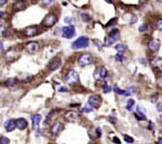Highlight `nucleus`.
Masks as SVG:
<instances>
[{
  "instance_id": "29",
  "label": "nucleus",
  "mask_w": 162,
  "mask_h": 144,
  "mask_svg": "<svg viewBox=\"0 0 162 144\" xmlns=\"http://www.w3.org/2000/svg\"><path fill=\"white\" fill-rule=\"evenodd\" d=\"M123 138H124V140H125L127 143H133V142H134V138H133L132 136H129V135H123Z\"/></svg>"
},
{
  "instance_id": "16",
  "label": "nucleus",
  "mask_w": 162,
  "mask_h": 144,
  "mask_svg": "<svg viewBox=\"0 0 162 144\" xmlns=\"http://www.w3.org/2000/svg\"><path fill=\"white\" fill-rule=\"evenodd\" d=\"M61 63H62V61H61L60 58H59V57H55L52 61H50L49 65H48V68H49L50 70H52V71L57 70V69L61 66Z\"/></svg>"
},
{
  "instance_id": "22",
  "label": "nucleus",
  "mask_w": 162,
  "mask_h": 144,
  "mask_svg": "<svg viewBox=\"0 0 162 144\" xmlns=\"http://www.w3.org/2000/svg\"><path fill=\"white\" fill-rule=\"evenodd\" d=\"M135 116H136V118H137L139 121H145V119H147V117H145V113H142V112H139V111L136 112Z\"/></svg>"
},
{
  "instance_id": "23",
  "label": "nucleus",
  "mask_w": 162,
  "mask_h": 144,
  "mask_svg": "<svg viewBox=\"0 0 162 144\" xmlns=\"http://www.w3.org/2000/svg\"><path fill=\"white\" fill-rule=\"evenodd\" d=\"M135 106V100L134 99H129L128 102H127V105H126V108L128 111H132L133 108Z\"/></svg>"
},
{
  "instance_id": "34",
  "label": "nucleus",
  "mask_w": 162,
  "mask_h": 144,
  "mask_svg": "<svg viewBox=\"0 0 162 144\" xmlns=\"http://www.w3.org/2000/svg\"><path fill=\"white\" fill-rule=\"evenodd\" d=\"M147 28H148V26H147V24H142V25H141V26H140V28H139V30L141 31V32H143V31H145V29H147Z\"/></svg>"
},
{
  "instance_id": "6",
  "label": "nucleus",
  "mask_w": 162,
  "mask_h": 144,
  "mask_svg": "<svg viewBox=\"0 0 162 144\" xmlns=\"http://www.w3.org/2000/svg\"><path fill=\"white\" fill-rule=\"evenodd\" d=\"M57 20H58L57 16L54 13H50L44 18V20H43V22H42V24L46 26V28H52V26L57 23Z\"/></svg>"
},
{
  "instance_id": "5",
  "label": "nucleus",
  "mask_w": 162,
  "mask_h": 144,
  "mask_svg": "<svg viewBox=\"0 0 162 144\" xmlns=\"http://www.w3.org/2000/svg\"><path fill=\"white\" fill-rule=\"evenodd\" d=\"M92 62H93V56L88 54V53L87 54H82L78 57V65L82 67L91 65Z\"/></svg>"
},
{
  "instance_id": "12",
  "label": "nucleus",
  "mask_w": 162,
  "mask_h": 144,
  "mask_svg": "<svg viewBox=\"0 0 162 144\" xmlns=\"http://www.w3.org/2000/svg\"><path fill=\"white\" fill-rule=\"evenodd\" d=\"M64 129V125L61 122H56L51 127V133L53 136H58Z\"/></svg>"
},
{
  "instance_id": "25",
  "label": "nucleus",
  "mask_w": 162,
  "mask_h": 144,
  "mask_svg": "<svg viewBox=\"0 0 162 144\" xmlns=\"http://www.w3.org/2000/svg\"><path fill=\"white\" fill-rule=\"evenodd\" d=\"M113 90H114V92L120 95H125V90H121L119 89L117 86H114V88H113Z\"/></svg>"
},
{
  "instance_id": "19",
  "label": "nucleus",
  "mask_w": 162,
  "mask_h": 144,
  "mask_svg": "<svg viewBox=\"0 0 162 144\" xmlns=\"http://www.w3.org/2000/svg\"><path fill=\"white\" fill-rule=\"evenodd\" d=\"M152 68H161L162 67V57H153L152 61H150Z\"/></svg>"
},
{
  "instance_id": "28",
  "label": "nucleus",
  "mask_w": 162,
  "mask_h": 144,
  "mask_svg": "<svg viewBox=\"0 0 162 144\" xmlns=\"http://www.w3.org/2000/svg\"><path fill=\"white\" fill-rule=\"evenodd\" d=\"M9 143H10V140L8 137H6V136L0 137V144H9Z\"/></svg>"
},
{
  "instance_id": "33",
  "label": "nucleus",
  "mask_w": 162,
  "mask_h": 144,
  "mask_svg": "<svg viewBox=\"0 0 162 144\" xmlns=\"http://www.w3.org/2000/svg\"><path fill=\"white\" fill-rule=\"evenodd\" d=\"M116 22H117V19H116V18H115V19H112V20H110V23L106 24V26H111V25H113V24H115Z\"/></svg>"
},
{
  "instance_id": "39",
  "label": "nucleus",
  "mask_w": 162,
  "mask_h": 144,
  "mask_svg": "<svg viewBox=\"0 0 162 144\" xmlns=\"http://www.w3.org/2000/svg\"><path fill=\"white\" fill-rule=\"evenodd\" d=\"M59 92H68V89L64 88V87H62V88L59 89Z\"/></svg>"
},
{
  "instance_id": "10",
  "label": "nucleus",
  "mask_w": 162,
  "mask_h": 144,
  "mask_svg": "<svg viewBox=\"0 0 162 144\" xmlns=\"http://www.w3.org/2000/svg\"><path fill=\"white\" fill-rule=\"evenodd\" d=\"M38 26L37 25H31L24 29V35L26 37H33L38 34Z\"/></svg>"
},
{
  "instance_id": "30",
  "label": "nucleus",
  "mask_w": 162,
  "mask_h": 144,
  "mask_svg": "<svg viewBox=\"0 0 162 144\" xmlns=\"http://www.w3.org/2000/svg\"><path fill=\"white\" fill-rule=\"evenodd\" d=\"M81 111H82L83 113H90V112L93 111V108L90 107V106H85V107L81 109Z\"/></svg>"
},
{
  "instance_id": "1",
  "label": "nucleus",
  "mask_w": 162,
  "mask_h": 144,
  "mask_svg": "<svg viewBox=\"0 0 162 144\" xmlns=\"http://www.w3.org/2000/svg\"><path fill=\"white\" fill-rule=\"evenodd\" d=\"M119 39H120V32H119V30L116 29V28L112 29L110 32L109 33V35L106 36V38L105 40V46L106 47H110L112 44H114L115 42H117Z\"/></svg>"
},
{
  "instance_id": "14",
  "label": "nucleus",
  "mask_w": 162,
  "mask_h": 144,
  "mask_svg": "<svg viewBox=\"0 0 162 144\" xmlns=\"http://www.w3.org/2000/svg\"><path fill=\"white\" fill-rule=\"evenodd\" d=\"M42 119V116L40 114H35L31 117V120H32V127H33L34 131H39V124H40V121Z\"/></svg>"
},
{
  "instance_id": "13",
  "label": "nucleus",
  "mask_w": 162,
  "mask_h": 144,
  "mask_svg": "<svg viewBox=\"0 0 162 144\" xmlns=\"http://www.w3.org/2000/svg\"><path fill=\"white\" fill-rule=\"evenodd\" d=\"M64 118L69 123H76L79 119V115L75 111H68L64 115Z\"/></svg>"
},
{
  "instance_id": "8",
  "label": "nucleus",
  "mask_w": 162,
  "mask_h": 144,
  "mask_svg": "<svg viewBox=\"0 0 162 144\" xmlns=\"http://www.w3.org/2000/svg\"><path fill=\"white\" fill-rule=\"evenodd\" d=\"M75 35V28L73 25H68V26H64L62 28V36L64 38H72Z\"/></svg>"
},
{
  "instance_id": "24",
  "label": "nucleus",
  "mask_w": 162,
  "mask_h": 144,
  "mask_svg": "<svg viewBox=\"0 0 162 144\" xmlns=\"http://www.w3.org/2000/svg\"><path fill=\"white\" fill-rule=\"evenodd\" d=\"M17 84H18V82H17V80H16V79L11 78V79H8L6 81V85L8 87H15Z\"/></svg>"
},
{
  "instance_id": "31",
  "label": "nucleus",
  "mask_w": 162,
  "mask_h": 144,
  "mask_svg": "<svg viewBox=\"0 0 162 144\" xmlns=\"http://www.w3.org/2000/svg\"><path fill=\"white\" fill-rule=\"evenodd\" d=\"M115 58H116L118 61L122 62L124 61V56H123V54H121V53H118V54L115 56Z\"/></svg>"
},
{
  "instance_id": "36",
  "label": "nucleus",
  "mask_w": 162,
  "mask_h": 144,
  "mask_svg": "<svg viewBox=\"0 0 162 144\" xmlns=\"http://www.w3.org/2000/svg\"><path fill=\"white\" fill-rule=\"evenodd\" d=\"M156 110H157L158 112H161V111H162V104L158 103L157 106H156Z\"/></svg>"
},
{
  "instance_id": "27",
  "label": "nucleus",
  "mask_w": 162,
  "mask_h": 144,
  "mask_svg": "<svg viewBox=\"0 0 162 144\" xmlns=\"http://www.w3.org/2000/svg\"><path fill=\"white\" fill-rule=\"evenodd\" d=\"M111 87L110 86V85H107V84H105L104 85V87H102V90H104V93L107 94V93H110L111 92Z\"/></svg>"
},
{
  "instance_id": "40",
  "label": "nucleus",
  "mask_w": 162,
  "mask_h": 144,
  "mask_svg": "<svg viewBox=\"0 0 162 144\" xmlns=\"http://www.w3.org/2000/svg\"><path fill=\"white\" fill-rule=\"evenodd\" d=\"M2 50H3V44H2L1 40H0V52H2Z\"/></svg>"
},
{
  "instance_id": "17",
  "label": "nucleus",
  "mask_w": 162,
  "mask_h": 144,
  "mask_svg": "<svg viewBox=\"0 0 162 144\" xmlns=\"http://www.w3.org/2000/svg\"><path fill=\"white\" fill-rule=\"evenodd\" d=\"M4 129L7 131H13L16 129V122L13 119H9L4 123Z\"/></svg>"
},
{
  "instance_id": "42",
  "label": "nucleus",
  "mask_w": 162,
  "mask_h": 144,
  "mask_svg": "<svg viewBox=\"0 0 162 144\" xmlns=\"http://www.w3.org/2000/svg\"><path fill=\"white\" fill-rule=\"evenodd\" d=\"M156 144H162V137H161V138H159L158 141L156 142Z\"/></svg>"
},
{
  "instance_id": "20",
  "label": "nucleus",
  "mask_w": 162,
  "mask_h": 144,
  "mask_svg": "<svg viewBox=\"0 0 162 144\" xmlns=\"http://www.w3.org/2000/svg\"><path fill=\"white\" fill-rule=\"evenodd\" d=\"M26 7V4L25 1H18V2H16L14 4V9L16 10V11H21V10H24L25 9Z\"/></svg>"
},
{
  "instance_id": "3",
  "label": "nucleus",
  "mask_w": 162,
  "mask_h": 144,
  "mask_svg": "<svg viewBox=\"0 0 162 144\" xmlns=\"http://www.w3.org/2000/svg\"><path fill=\"white\" fill-rule=\"evenodd\" d=\"M88 46H89V38L86 36H80L79 38H77L71 44V48L74 50L84 49V48H87Z\"/></svg>"
},
{
  "instance_id": "32",
  "label": "nucleus",
  "mask_w": 162,
  "mask_h": 144,
  "mask_svg": "<svg viewBox=\"0 0 162 144\" xmlns=\"http://www.w3.org/2000/svg\"><path fill=\"white\" fill-rule=\"evenodd\" d=\"M156 28L158 30H162V19L158 20L157 22H156Z\"/></svg>"
},
{
  "instance_id": "41",
  "label": "nucleus",
  "mask_w": 162,
  "mask_h": 144,
  "mask_svg": "<svg viewBox=\"0 0 162 144\" xmlns=\"http://www.w3.org/2000/svg\"><path fill=\"white\" fill-rule=\"evenodd\" d=\"M6 3H7V1H5V0H0V5H4Z\"/></svg>"
},
{
  "instance_id": "43",
  "label": "nucleus",
  "mask_w": 162,
  "mask_h": 144,
  "mask_svg": "<svg viewBox=\"0 0 162 144\" xmlns=\"http://www.w3.org/2000/svg\"><path fill=\"white\" fill-rule=\"evenodd\" d=\"M3 14H4V13H3L2 11H0V19H1V18L3 17Z\"/></svg>"
},
{
  "instance_id": "15",
  "label": "nucleus",
  "mask_w": 162,
  "mask_h": 144,
  "mask_svg": "<svg viewBox=\"0 0 162 144\" xmlns=\"http://www.w3.org/2000/svg\"><path fill=\"white\" fill-rule=\"evenodd\" d=\"M107 75V70L106 69V67L104 66H100L97 68V70L95 72V77L97 79H105Z\"/></svg>"
},
{
  "instance_id": "2",
  "label": "nucleus",
  "mask_w": 162,
  "mask_h": 144,
  "mask_svg": "<svg viewBox=\"0 0 162 144\" xmlns=\"http://www.w3.org/2000/svg\"><path fill=\"white\" fill-rule=\"evenodd\" d=\"M79 81V75L75 70H69L64 76V82L69 86H75Z\"/></svg>"
},
{
  "instance_id": "38",
  "label": "nucleus",
  "mask_w": 162,
  "mask_h": 144,
  "mask_svg": "<svg viewBox=\"0 0 162 144\" xmlns=\"http://www.w3.org/2000/svg\"><path fill=\"white\" fill-rule=\"evenodd\" d=\"M156 99H157V94H155L154 97H152L150 101H152V102H156Z\"/></svg>"
},
{
  "instance_id": "4",
  "label": "nucleus",
  "mask_w": 162,
  "mask_h": 144,
  "mask_svg": "<svg viewBox=\"0 0 162 144\" xmlns=\"http://www.w3.org/2000/svg\"><path fill=\"white\" fill-rule=\"evenodd\" d=\"M39 43L36 41H30L29 43H26L25 45V50L26 53H29V54H36L37 52L39 51Z\"/></svg>"
},
{
  "instance_id": "35",
  "label": "nucleus",
  "mask_w": 162,
  "mask_h": 144,
  "mask_svg": "<svg viewBox=\"0 0 162 144\" xmlns=\"http://www.w3.org/2000/svg\"><path fill=\"white\" fill-rule=\"evenodd\" d=\"M64 20V23L66 24H71V17H66Z\"/></svg>"
},
{
  "instance_id": "26",
  "label": "nucleus",
  "mask_w": 162,
  "mask_h": 144,
  "mask_svg": "<svg viewBox=\"0 0 162 144\" xmlns=\"http://www.w3.org/2000/svg\"><path fill=\"white\" fill-rule=\"evenodd\" d=\"M81 18H82V20L83 22H89V20H91V17L88 15V14H85V13H82L81 14Z\"/></svg>"
},
{
  "instance_id": "11",
  "label": "nucleus",
  "mask_w": 162,
  "mask_h": 144,
  "mask_svg": "<svg viewBox=\"0 0 162 144\" xmlns=\"http://www.w3.org/2000/svg\"><path fill=\"white\" fill-rule=\"evenodd\" d=\"M148 47L149 51H152V52H153V53L157 52V51L159 50V48H160V41H159V39H157V38H152V40L148 42Z\"/></svg>"
},
{
  "instance_id": "9",
  "label": "nucleus",
  "mask_w": 162,
  "mask_h": 144,
  "mask_svg": "<svg viewBox=\"0 0 162 144\" xmlns=\"http://www.w3.org/2000/svg\"><path fill=\"white\" fill-rule=\"evenodd\" d=\"M19 57H20V51L18 49H16V48H11L6 53V58L10 62L17 61Z\"/></svg>"
},
{
  "instance_id": "7",
  "label": "nucleus",
  "mask_w": 162,
  "mask_h": 144,
  "mask_svg": "<svg viewBox=\"0 0 162 144\" xmlns=\"http://www.w3.org/2000/svg\"><path fill=\"white\" fill-rule=\"evenodd\" d=\"M88 104L90 107L98 109L102 105V98L99 94H92L88 99Z\"/></svg>"
},
{
  "instance_id": "37",
  "label": "nucleus",
  "mask_w": 162,
  "mask_h": 144,
  "mask_svg": "<svg viewBox=\"0 0 162 144\" xmlns=\"http://www.w3.org/2000/svg\"><path fill=\"white\" fill-rule=\"evenodd\" d=\"M112 141H113V142H115L116 144H120V140H118V137H113Z\"/></svg>"
},
{
  "instance_id": "44",
  "label": "nucleus",
  "mask_w": 162,
  "mask_h": 144,
  "mask_svg": "<svg viewBox=\"0 0 162 144\" xmlns=\"http://www.w3.org/2000/svg\"><path fill=\"white\" fill-rule=\"evenodd\" d=\"M89 144H97V143H94V142H91V143H89Z\"/></svg>"
},
{
  "instance_id": "18",
  "label": "nucleus",
  "mask_w": 162,
  "mask_h": 144,
  "mask_svg": "<svg viewBox=\"0 0 162 144\" xmlns=\"http://www.w3.org/2000/svg\"><path fill=\"white\" fill-rule=\"evenodd\" d=\"M15 122H16V127H18L19 130H25L28 127V122L24 118H19Z\"/></svg>"
},
{
  "instance_id": "21",
  "label": "nucleus",
  "mask_w": 162,
  "mask_h": 144,
  "mask_svg": "<svg viewBox=\"0 0 162 144\" xmlns=\"http://www.w3.org/2000/svg\"><path fill=\"white\" fill-rule=\"evenodd\" d=\"M115 50L118 53H121V54H123V53L127 50V46L124 45V44H118V45L115 46Z\"/></svg>"
}]
</instances>
